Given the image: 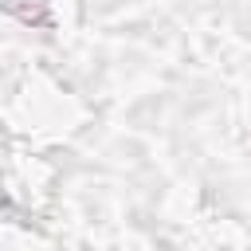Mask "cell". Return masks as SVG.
Wrapping results in <instances>:
<instances>
[{
	"label": "cell",
	"instance_id": "obj_1",
	"mask_svg": "<svg viewBox=\"0 0 251 251\" xmlns=\"http://www.w3.org/2000/svg\"><path fill=\"white\" fill-rule=\"evenodd\" d=\"M4 8H8L12 16H20L24 24H31V20H35V24H43V27H51V16H47V12L39 8V4H20V0H4Z\"/></svg>",
	"mask_w": 251,
	"mask_h": 251
}]
</instances>
